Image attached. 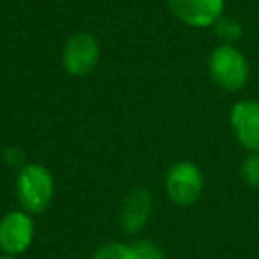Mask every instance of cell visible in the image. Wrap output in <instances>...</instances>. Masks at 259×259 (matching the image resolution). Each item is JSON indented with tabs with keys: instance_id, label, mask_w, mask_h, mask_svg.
Masks as SVG:
<instances>
[{
	"instance_id": "6da1fadb",
	"label": "cell",
	"mask_w": 259,
	"mask_h": 259,
	"mask_svg": "<svg viewBox=\"0 0 259 259\" xmlns=\"http://www.w3.org/2000/svg\"><path fill=\"white\" fill-rule=\"evenodd\" d=\"M18 199L29 213H41L54 197V178L43 165L30 163L23 167L16 183Z\"/></svg>"
},
{
	"instance_id": "7a4b0ae2",
	"label": "cell",
	"mask_w": 259,
	"mask_h": 259,
	"mask_svg": "<svg viewBox=\"0 0 259 259\" xmlns=\"http://www.w3.org/2000/svg\"><path fill=\"white\" fill-rule=\"evenodd\" d=\"M209 71L217 83L226 91H238L248 78V66L236 48L224 45L209 55Z\"/></svg>"
},
{
	"instance_id": "3957f363",
	"label": "cell",
	"mask_w": 259,
	"mask_h": 259,
	"mask_svg": "<svg viewBox=\"0 0 259 259\" xmlns=\"http://www.w3.org/2000/svg\"><path fill=\"white\" fill-rule=\"evenodd\" d=\"M167 195L180 206H190L202 192V176L194 163L181 162L169 170L165 180Z\"/></svg>"
},
{
	"instance_id": "277c9868",
	"label": "cell",
	"mask_w": 259,
	"mask_h": 259,
	"mask_svg": "<svg viewBox=\"0 0 259 259\" xmlns=\"http://www.w3.org/2000/svg\"><path fill=\"white\" fill-rule=\"evenodd\" d=\"M100 57L98 41L91 34L80 32L66 43L62 52L64 69L73 76H85L96 68Z\"/></svg>"
},
{
	"instance_id": "5b68a950",
	"label": "cell",
	"mask_w": 259,
	"mask_h": 259,
	"mask_svg": "<svg viewBox=\"0 0 259 259\" xmlns=\"http://www.w3.org/2000/svg\"><path fill=\"white\" fill-rule=\"evenodd\" d=\"M34 224L25 211H9L0 220V248L8 255H18L29 248Z\"/></svg>"
},
{
	"instance_id": "8992f818",
	"label": "cell",
	"mask_w": 259,
	"mask_h": 259,
	"mask_svg": "<svg viewBox=\"0 0 259 259\" xmlns=\"http://www.w3.org/2000/svg\"><path fill=\"white\" fill-rule=\"evenodd\" d=\"M174 16L192 27H208L219 22L224 0H169Z\"/></svg>"
},
{
	"instance_id": "52a82bcc",
	"label": "cell",
	"mask_w": 259,
	"mask_h": 259,
	"mask_svg": "<svg viewBox=\"0 0 259 259\" xmlns=\"http://www.w3.org/2000/svg\"><path fill=\"white\" fill-rule=\"evenodd\" d=\"M231 122L236 137L247 149L259 151V103L240 101L231 110Z\"/></svg>"
},
{
	"instance_id": "ba28073f",
	"label": "cell",
	"mask_w": 259,
	"mask_h": 259,
	"mask_svg": "<svg viewBox=\"0 0 259 259\" xmlns=\"http://www.w3.org/2000/svg\"><path fill=\"white\" fill-rule=\"evenodd\" d=\"M151 211V195L139 187L128 194L121 209V227L128 233H137L146 226Z\"/></svg>"
},
{
	"instance_id": "9c48e42d",
	"label": "cell",
	"mask_w": 259,
	"mask_h": 259,
	"mask_svg": "<svg viewBox=\"0 0 259 259\" xmlns=\"http://www.w3.org/2000/svg\"><path fill=\"white\" fill-rule=\"evenodd\" d=\"M93 259H137L132 245H121V243H110L105 245L103 248L94 254Z\"/></svg>"
},
{
	"instance_id": "30bf717a",
	"label": "cell",
	"mask_w": 259,
	"mask_h": 259,
	"mask_svg": "<svg viewBox=\"0 0 259 259\" xmlns=\"http://www.w3.org/2000/svg\"><path fill=\"white\" fill-rule=\"evenodd\" d=\"M132 248H134L137 259H163L162 250H160L153 241H148V240L135 241V243L132 245Z\"/></svg>"
},
{
	"instance_id": "8fae6325",
	"label": "cell",
	"mask_w": 259,
	"mask_h": 259,
	"mask_svg": "<svg viewBox=\"0 0 259 259\" xmlns=\"http://www.w3.org/2000/svg\"><path fill=\"white\" fill-rule=\"evenodd\" d=\"M217 36H220L227 43H233L241 36V27L233 20H219L217 23Z\"/></svg>"
},
{
	"instance_id": "7c38bea8",
	"label": "cell",
	"mask_w": 259,
	"mask_h": 259,
	"mask_svg": "<svg viewBox=\"0 0 259 259\" xmlns=\"http://www.w3.org/2000/svg\"><path fill=\"white\" fill-rule=\"evenodd\" d=\"M241 176L250 187H259V156H248L241 167Z\"/></svg>"
},
{
	"instance_id": "4fadbf2b",
	"label": "cell",
	"mask_w": 259,
	"mask_h": 259,
	"mask_svg": "<svg viewBox=\"0 0 259 259\" xmlns=\"http://www.w3.org/2000/svg\"><path fill=\"white\" fill-rule=\"evenodd\" d=\"M0 259H13L11 255H4V257H0Z\"/></svg>"
}]
</instances>
